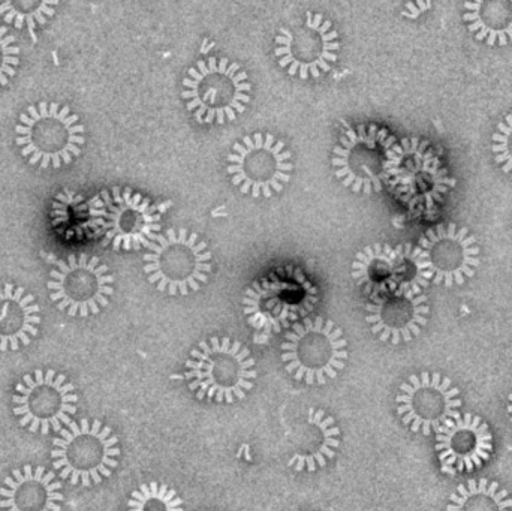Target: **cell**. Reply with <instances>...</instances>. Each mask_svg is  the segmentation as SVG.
Here are the masks:
<instances>
[{"label":"cell","instance_id":"12","mask_svg":"<svg viewBox=\"0 0 512 511\" xmlns=\"http://www.w3.org/2000/svg\"><path fill=\"white\" fill-rule=\"evenodd\" d=\"M339 50V33L331 21L321 14L306 12L303 18L279 30L274 56L291 77L309 80L330 71L331 63L339 59Z\"/></svg>","mask_w":512,"mask_h":511},{"label":"cell","instance_id":"18","mask_svg":"<svg viewBox=\"0 0 512 511\" xmlns=\"http://www.w3.org/2000/svg\"><path fill=\"white\" fill-rule=\"evenodd\" d=\"M429 299L423 293L397 290L373 297L366 321L379 341L399 345L417 338L429 321Z\"/></svg>","mask_w":512,"mask_h":511},{"label":"cell","instance_id":"15","mask_svg":"<svg viewBox=\"0 0 512 511\" xmlns=\"http://www.w3.org/2000/svg\"><path fill=\"white\" fill-rule=\"evenodd\" d=\"M352 278L372 297L397 290L421 293L429 285L421 267L420 252L411 243L366 246L352 263Z\"/></svg>","mask_w":512,"mask_h":511},{"label":"cell","instance_id":"4","mask_svg":"<svg viewBox=\"0 0 512 511\" xmlns=\"http://www.w3.org/2000/svg\"><path fill=\"white\" fill-rule=\"evenodd\" d=\"M171 201L153 206L149 198L135 194L131 188L114 186L102 191L89 203L87 224L104 237V245L114 251L147 248L161 230V213Z\"/></svg>","mask_w":512,"mask_h":511},{"label":"cell","instance_id":"5","mask_svg":"<svg viewBox=\"0 0 512 511\" xmlns=\"http://www.w3.org/2000/svg\"><path fill=\"white\" fill-rule=\"evenodd\" d=\"M182 98L200 123L233 122L251 102L252 84L239 63L221 57L200 60L183 80Z\"/></svg>","mask_w":512,"mask_h":511},{"label":"cell","instance_id":"26","mask_svg":"<svg viewBox=\"0 0 512 511\" xmlns=\"http://www.w3.org/2000/svg\"><path fill=\"white\" fill-rule=\"evenodd\" d=\"M128 511H185L183 500L174 489L167 485L152 482L141 485L138 491L132 492L128 503Z\"/></svg>","mask_w":512,"mask_h":511},{"label":"cell","instance_id":"27","mask_svg":"<svg viewBox=\"0 0 512 511\" xmlns=\"http://www.w3.org/2000/svg\"><path fill=\"white\" fill-rule=\"evenodd\" d=\"M84 198L65 189L56 197L53 204L54 224L77 225L86 216L89 219V204L84 206Z\"/></svg>","mask_w":512,"mask_h":511},{"label":"cell","instance_id":"10","mask_svg":"<svg viewBox=\"0 0 512 511\" xmlns=\"http://www.w3.org/2000/svg\"><path fill=\"white\" fill-rule=\"evenodd\" d=\"M227 171L231 182L242 194L252 197L271 198L282 192L283 186L291 182L292 153L285 150V143L271 134L248 135L242 143L234 144L228 155Z\"/></svg>","mask_w":512,"mask_h":511},{"label":"cell","instance_id":"9","mask_svg":"<svg viewBox=\"0 0 512 511\" xmlns=\"http://www.w3.org/2000/svg\"><path fill=\"white\" fill-rule=\"evenodd\" d=\"M318 290L298 269L271 272L255 281L243 296V314L249 326L265 333H279L312 312Z\"/></svg>","mask_w":512,"mask_h":511},{"label":"cell","instance_id":"13","mask_svg":"<svg viewBox=\"0 0 512 511\" xmlns=\"http://www.w3.org/2000/svg\"><path fill=\"white\" fill-rule=\"evenodd\" d=\"M78 396L74 386L65 375L53 369L24 375L15 389L12 410L23 428L35 434L47 435L60 431V426L69 425L77 411Z\"/></svg>","mask_w":512,"mask_h":511},{"label":"cell","instance_id":"11","mask_svg":"<svg viewBox=\"0 0 512 511\" xmlns=\"http://www.w3.org/2000/svg\"><path fill=\"white\" fill-rule=\"evenodd\" d=\"M114 276L107 264L87 254L59 260L47 287L57 309L69 317L87 318L108 306L114 294Z\"/></svg>","mask_w":512,"mask_h":511},{"label":"cell","instance_id":"7","mask_svg":"<svg viewBox=\"0 0 512 511\" xmlns=\"http://www.w3.org/2000/svg\"><path fill=\"white\" fill-rule=\"evenodd\" d=\"M348 342L340 327L322 317L306 318L286 333L282 362L294 380L307 386H325L345 368Z\"/></svg>","mask_w":512,"mask_h":511},{"label":"cell","instance_id":"25","mask_svg":"<svg viewBox=\"0 0 512 511\" xmlns=\"http://www.w3.org/2000/svg\"><path fill=\"white\" fill-rule=\"evenodd\" d=\"M57 0H6L0 5V15L6 23H14L18 30L27 27L32 41L36 42L35 29L47 23L56 14Z\"/></svg>","mask_w":512,"mask_h":511},{"label":"cell","instance_id":"22","mask_svg":"<svg viewBox=\"0 0 512 511\" xmlns=\"http://www.w3.org/2000/svg\"><path fill=\"white\" fill-rule=\"evenodd\" d=\"M41 324L35 296L12 284L0 287V351H18L38 335Z\"/></svg>","mask_w":512,"mask_h":511},{"label":"cell","instance_id":"16","mask_svg":"<svg viewBox=\"0 0 512 511\" xmlns=\"http://www.w3.org/2000/svg\"><path fill=\"white\" fill-rule=\"evenodd\" d=\"M420 258L427 281L445 287L463 285L480 267V246L468 228L454 222L436 225L420 240Z\"/></svg>","mask_w":512,"mask_h":511},{"label":"cell","instance_id":"20","mask_svg":"<svg viewBox=\"0 0 512 511\" xmlns=\"http://www.w3.org/2000/svg\"><path fill=\"white\" fill-rule=\"evenodd\" d=\"M62 485L53 473L44 467L26 465L12 471L0 489V507L3 511H60Z\"/></svg>","mask_w":512,"mask_h":511},{"label":"cell","instance_id":"2","mask_svg":"<svg viewBox=\"0 0 512 511\" xmlns=\"http://www.w3.org/2000/svg\"><path fill=\"white\" fill-rule=\"evenodd\" d=\"M143 260L150 284L168 296H188L200 290L212 272L207 243L186 228L156 234Z\"/></svg>","mask_w":512,"mask_h":511},{"label":"cell","instance_id":"19","mask_svg":"<svg viewBox=\"0 0 512 511\" xmlns=\"http://www.w3.org/2000/svg\"><path fill=\"white\" fill-rule=\"evenodd\" d=\"M492 450V432L487 423L474 414L448 420L436 431V452L442 473L448 476L480 468L489 461Z\"/></svg>","mask_w":512,"mask_h":511},{"label":"cell","instance_id":"28","mask_svg":"<svg viewBox=\"0 0 512 511\" xmlns=\"http://www.w3.org/2000/svg\"><path fill=\"white\" fill-rule=\"evenodd\" d=\"M492 140L496 162L512 177V114H507L505 122L499 123L498 132L493 134Z\"/></svg>","mask_w":512,"mask_h":511},{"label":"cell","instance_id":"30","mask_svg":"<svg viewBox=\"0 0 512 511\" xmlns=\"http://www.w3.org/2000/svg\"><path fill=\"white\" fill-rule=\"evenodd\" d=\"M508 413H510V417H511V422H512V392H511V395H510V398H508Z\"/></svg>","mask_w":512,"mask_h":511},{"label":"cell","instance_id":"21","mask_svg":"<svg viewBox=\"0 0 512 511\" xmlns=\"http://www.w3.org/2000/svg\"><path fill=\"white\" fill-rule=\"evenodd\" d=\"M339 447L340 429L333 417L324 410L310 408L306 425L294 438V455L288 465L295 471L315 473L336 456Z\"/></svg>","mask_w":512,"mask_h":511},{"label":"cell","instance_id":"3","mask_svg":"<svg viewBox=\"0 0 512 511\" xmlns=\"http://www.w3.org/2000/svg\"><path fill=\"white\" fill-rule=\"evenodd\" d=\"M15 143L21 156L39 168H59L71 164L81 155L86 138L80 117L71 113L69 105L39 102L30 105L15 126Z\"/></svg>","mask_w":512,"mask_h":511},{"label":"cell","instance_id":"23","mask_svg":"<svg viewBox=\"0 0 512 511\" xmlns=\"http://www.w3.org/2000/svg\"><path fill=\"white\" fill-rule=\"evenodd\" d=\"M465 21L477 41L487 45L512 42V0H477L465 3Z\"/></svg>","mask_w":512,"mask_h":511},{"label":"cell","instance_id":"1","mask_svg":"<svg viewBox=\"0 0 512 511\" xmlns=\"http://www.w3.org/2000/svg\"><path fill=\"white\" fill-rule=\"evenodd\" d=\"M255 359L248 347L230 338H210L186 360L185 380L198 399L233 404L254 389Z\"/></svg>","mask_w":512,"mask_h":511},{"label":"cell","instance_id":"8","mask_svg":"<svg viewBox=\"0 0 512 511\" xmlns=\"http://www.w3.org/2000/svg\"><path fill=\"white\" fill-rule=\"evenodd\" d=\"M54 468L71 485H99L119 465L120 447L114 432L99 420L71 422L53 441Z\"/></svg>","mask_w":512,"mask_h":511},{"label":"cell","instance_id":"14","mask_svg":"<svg viewBox=\"0 0 512 511\" xmlns=\"http://www.w3.org/2000/svg\"><path fill=\"white\" fill-rule=\"evenodd\" d=\"M396 138L376 125L348 129L334 147L331 164L345 188L354 192H381L385 185L387 152Z\"/></svg>","mask_w":512,"mask_h":511},{"label":"cell","instance_id":"17","mask_svg":"<svg viewBox=\"0 0 512 511\" xmlns=\"http://www.w3.org/2000/svg\"><path fill=\"white\" fill-rule=\"evenodd\" d=\"M460 392L450 378L441 374L412 375L400 386L397 414L415 434L430 435L448 420L460 416Z\"/></svg>","mask_w":512,"mask_h":511},{"label":"cell","instance_id":"29","mask_svg":"<svg viewBox=\"0 0 512 511\" xmlns=\"http://www.w3.org/2000/svg\"><path fill=\"white\" fill-rule=\"evenodd\" d=\"M15 38L5 26H0V86H6L15 75V66L20 65V48L14 45Z\"/></svg>","mask_w":512,"mask_h":511},{"label":"cell","instance_id":"24","mask_svg":"<svg viewBox=\"0 0 512 511\" xmlns=\"http://www.w3.org/2000/svg\"><path fill=\"white\" fill-rule=\"evenodd\" d=\"M447 511H512V500L498 482L469 480L451 495Z\"/></svg>","mask_w":512,"mask_h":511},{"label":"cell","instance_id":"6","mask_svg":"<svg viewBox=\"0 0 512 511\" xmlns=\"http://www.w3.org/2000/svg\"><path fill=\"white\" fill-rule=\"evenodd\" d=\"M385 183L411 210H433L456 180L433 152L429 141L403 138L387 152Z\"/></svg>","mask_w":512,"mask_h":511}]
</instances>
